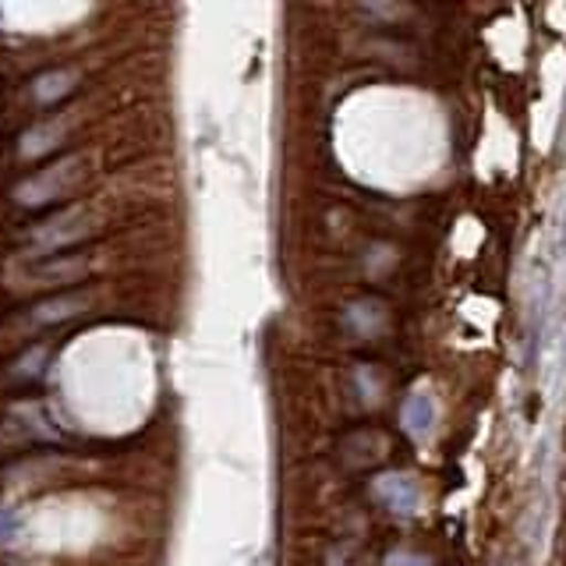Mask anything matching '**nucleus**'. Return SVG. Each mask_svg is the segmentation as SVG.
I'll return each instance as SVG.
<instances>
[{"label": "nucleus", "mask_w": 566, "mask_h": 566, "mask_svg": "<svg viewBox=\"0 0 566 566\" xmlns=\"http://www.w3.org/2000/svg\"><path fill=\"white\" fill-rule=\"evenodd\" d=\"M371 492H376V500L394 510V513H403V517H411V513H418V485L411 482L407 474H379L376 482H371Z\"/></svg>", "instance_id": "nucleus-2"}, {"label": "nucleus", "mask_w": 566, "mask_h": 566, "mask_svg": "<svg viewBox=\"0 0 566 566\" xmlns=\"http://www.w3.org/2000/svg\"><path fill=\"white\" fill-rule=\"evenodd\" d=\"M71 170H75V159H64V164H53L50 170L29 177V181L18 188V202H22V206L53 202L61 195V188L71 181Z\"/></svg>", "instance_id": "nucleus-1"}, {"label": "nucleus", "mask_w": 566, "mask_h": 566, "mask_svg": "<svg viewBox=\"0 0 566 566\" xmlns=\"http://www.w3.org/2000/svg\"><path fill=\"white\" fill-rule=\"evenodd\" d=\"M75 88V75L71 71H43V75L32 78V93L40 103H57Z\"/></svg>", "instance_id": "nucleus-5"}, {"label": "nucleus", "mask_w": 566, "mask_h": 566, "mask_svg": "<svg viewBox=\"0 0 566 566\" xmlns=\"http://www.w3.org/2000/svg\"><path fill=\"white\" fill-rule=\"evenodd\" d=\"M18 531H22V524H18V517H14V510H8V506H0V548H8V545H14V538H18Z\"/></svg>", "instance_id": "nucleus-6"}, {"label": "nucleus", "mask_w": 566, "mask_h": 566, "mask_svg": "<svg viewBox=\"0 0 566 566\" xmlns=\"http://www.w3.org/2000/svg\"><path fill=\"white\" fill-rule=\"evenodd\" d=\"M88 301L93 294L88 291H71V294H57V297H46L40 305L32 308V323L35 326H57V323H67V318H75L88 308Z\"/></svg>", "instance_id": "nucleus-3"}, {"label": "nucleus", "mask_w": 566, "mask_h": 566, "mask_svg": "<svg viewBox=\"0 0 566 566\" xmlns=\"http://www.w3.org/2000/svg\"><path fill=\"white\" fill-rule=\"evenodd\" d=\"M400 421H403V429L411 432V436H429L432 429V421H436V403L429 394H415V397H407L403 403V411H400Z\"/></svg>", "instance_id": "nucleus-4"}]
</instances>
